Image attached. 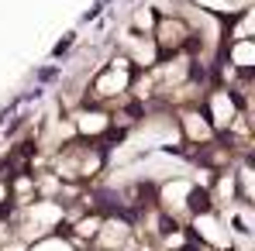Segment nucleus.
Wrapping results in <instances>:
<instances>
[{
	"mask_svg": "<svg viewBox=\"0 0 255 251\" xmlns=\"http://www.w3.org/2000/svg\"><path fill=\"white\" fill-rule=\"evenodd\" d=\"M104 166V152L100 148H76V145H69L66 152H59L55 155V168H59V175L62 179H69V182H86L90 175H97Z\"/></svg>",
	"mask_w": 255,
	"mask_h": 251,
	"instance_id": "f257e3e1",
	"label": "nucleus"
},
{
	"mask_svg": "<svg viewBox=\"0 0 255 251\" xmlns=\"http://www.w3.org/2000/svg\"><path fill=\"white\" fill-rule=\"evenodd\" d=\"M186 45H193V28L186 17L169 14V17H159L155 24V48L166 52V55H179Z\"/></svg>",
	"mask_w": 255,
	"mask_h": 251,
	"instance_id": "f03ea898",
	"label": "nucleus"
},
{
	"mask_svg": "<svg viewBox=\"0 0 255 251\" xmlns=\"http://www.w3.org/2000/svg\"><path fill=\"white\" fill-rule=\"evenodd\" d=\"M207 121H211L214 131H228L231 127V121L238 117V107H235V96L228 93V89H214V93H207Z\"/></svg>",
	"mask_w": 255,
	"mask_h": 251,
	"instance_id": "7ed1b4c3",
	"label": "nucleus"
},
{
	"mask_svg": "<svg viewBox=\"0 0 255 251\" xmlns=\"http://www.w3.org/2000/svg\"><path fill=\"white\" fill-rule=\"evenodd\" d=\"M179 121H183V138L190 141V145H211L214 141V131L211 121H207V114L204 110H197V107H190V110H183L179 114Z\"/></svg>",
	"mask_w": 255,
	"mask_h": 251,
	"instance_id": "20e7f679",
	"label": "nucleus"
},
{
	"mask_svg": "<svg viewBox=\"0 0 255 251\" xmlns=\"http://www.w3.org/2000/svg\"><path fill=\"white\" fill-rule=\"evenodd\" d=\"M7 234H10V231H7V224L0 220V248H3V241H7Z\"/></svg>",
	"mask_w": 255,
	"mask_h": 251,
	"instance_id": "39448f33",
	"label": "nucleus"
}]
</instances>
